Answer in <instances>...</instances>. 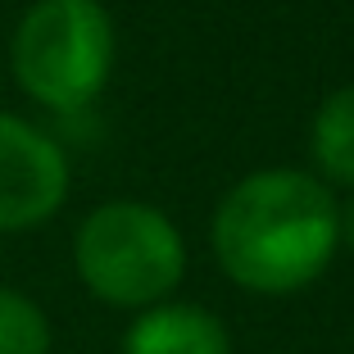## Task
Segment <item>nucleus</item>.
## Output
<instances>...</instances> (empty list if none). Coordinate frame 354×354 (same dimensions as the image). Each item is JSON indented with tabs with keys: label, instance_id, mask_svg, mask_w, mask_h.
Instances as JSON below:
<instances>
[{
	"label": "nucleus",
	"instance_id": "1",
	"mask_svg": "<svg viewBox=\"0 0 354 354\" xmlns=\"http://www.w3.org/2000/svg\"><path fill=\"white\" fill-rule=\"evenodd\" d=\"M341 250L336 196L304 168H259L214 209V254L250 295H295Z\"/></svg>",
	"mask_w": 354,
	"mask_h": 354
},
{
	"label": "nucleus",
	"instance_id": "2",
	"mask_svg": "<svg viewBox=\"0 0 354 354\" xmlns=\"http://www.w3.org/2000/svg\"><path fill=\"white\" fill-rule=\"evenodd\" d=\"M73 268L95 300L150 309L177 291L187 272V241L164 209L146 200H109L77 223Z\"/></svg>",
	"mask_w": 354,
	"mask_h": 354
},
{
	"label": "nucleus",
	"instance_id": "3",
	"mask_svg": "<svg viewBox=\"0 0 354 354\" xmlns=\"http://www.w3.org/2000/svg\"><path fill=\"white\" fill-rule=\"evenodd\" d=\"M114 19L100 0H37L14 28L10 68L46 109H82L114 73Z\"/></svg>",
	"mask_w": 354,
	"mask_h": 354
},
{
	"label": "nucleus",
	"instance_id": "4",
	"mask_svg": "<svg viewBox=\"0 0 354 354\" xmlns=\"http://www.w3.org/2000/svg\"><path fill=\"white\" fill-rule=\"evenodd\" d=\"M68 200V155L28 118L0 109V232H32Z\"/></svg>",
	"mask_w": 354,
	"mask_h": 354
},
{
	"label": "nucleus",
	"instance_id": "5",
	"mask_svg": "<svg viewBox=\"0 0 354 354\" xmlns=\"http://www.w3.org/2000/svg\"><path fill=\"white\" fill-rule=\"evenodd\" d=\"M123 354H232V336L218 313L159 300L136 313L123 336Z\"/></svg>",
	"mask_w": 354,
	"mask_h": 354
},
{
	"label": "nucleus",
	"instance_id": "6",
	"mask_svg": "<svg viewBox=\"0 0 354 354\" xmlns=\"http://www.w3.org/2000/svg\"><path fill=\"white\" fill-rule=\"evenodd\" d=\"M313 164L332 187L354 191V86H336L309 123Z\"/></svg>",
	"mask_w": 354,
	"mask_h": 354
},
{
	"label": "nucleus",
	"instance_id": "7",
	"mask_svg": "<svg viewBox=\"0 0 354 354\" xmlns=\"http://www.w3.org/2000/svg\"><path fill=\"white\" fill-rule=\"evenodd\" d=\"M0 354H50L46 309L14 286H0Z\"/></svg>",
	"mask_w": 354,
	"mask_h": 354
},
{
	"label": "nucleus",
	"instance_id": "8",
	"mask_svg": "<svg viewBox=\"0 0 354 354\" xmlns=\"http://www.w3.org/2000/svg\"><path fill=\"white\" fill-rule=\"evenodd\" d=\"M336 227H341V245L354 254V191L345 205H336Z\"/></svg>",
	"mask_w": 354,
	"mask_h": 354
}]
</instances>
